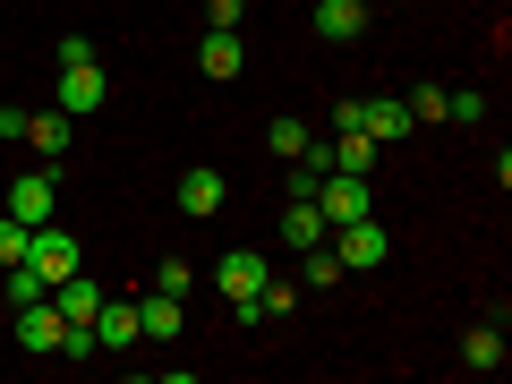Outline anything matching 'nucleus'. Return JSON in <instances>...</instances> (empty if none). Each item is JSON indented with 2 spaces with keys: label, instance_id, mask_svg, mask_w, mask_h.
<instances>
[{
  "label": "nucleus",
  "instance_id": "19",
  "mask_svg": "<svg viewBox=\"0 0 512 384\" xmlns=\"http://www.w3.org/2000/svg\"><path fill=\"white\" fill-rule=\"evenodd\" d=\"M299 308V291H291V282H274V274H265V291H256V316H291Z\"/></svg>",
  "mask_w": 512,
  "mask_h": 384
},
{
  "label": "nucleus",
  "instance_id": "18",
  "mask_svg": "<svg viewBox=\"0 0 512 384\" xmlns=\"http://www.w3.org/2000/svg\"><path fill=\"white\" fill-rule=\"evenodd\" d=\"M26 299H52V282L35 265H9V308H26Z\"/></svg>",
  "mask_w": 512,
  "mask_h": 384
},
{
  "label": "nucleus",
  "instance_id": "23",
  "mask_svg": "<svg viewBox=\"0 0 512 384\" xmlns=\"http://www.w3.org/2000/svg\"><path fill=\"white\" fill-rule=\"evenodd\" d=\"M410 120L436 128V120H444V86H419V94H410Z\"/></svg>",
  "mask_w": 512,
  "mask_h": 384
},
{
  "label": "nucleus",
  "instance_id": "20",
  "mask_svg": "<svg viewBox=\"0 0 512 384\" xmlns=\"http://www.w3.org/2000/svg\"><path fill=\"white\" fill-rule=\"evenodd\" d=\"M444 120H487V94H478V86H461V94H444Z\"/></svg>",
  "mask_w": 512,
  "mask_h": 384
},
{
  "label": "nucleus",
  "instance_id": "12",
  "mask_svg": "<svg viewBox=\"0 0 512 384\" xmlns=\"http://www.w3.org/2000/svg\"><path fill=\"white\" fill-rule=\"evenodd\" d=\"M282 239H291L299 256L325 248V214H316V197H291V205H282Z\"/></svg>",
  "mask_w": 512,
  "mask_h": 384
},
{
  "label": "nucleus",
  "instance_id": "26",
  "mask_svg": "<svg viewBox=\"0 0 512 384\" xmlns=\"http://www.w3.org/2000/svg\"><path fill=\"white\" fill-rule=\"evenodd\" d=\"M205 18H214V26H239V18H248V0H214Z\"/></svg>",
  "mask_w": 512,
  "mask_h": 384
},
{
  "label": "nucleus",
  "instance_id": "15",
  "mask_svg": "<svg viewBox=\"0 0 512 384\" xmlns=\"http://www.w3.org/2000/svg\"><path fill=\"white\" fill-rule=\"evenodd\" d=\"M359 0H316V35H325V43H350V35H359Z\"/></svg>",
  "mask_w": 512,
  "mask_h": 384
},
{
  "label": "nucleus",
  "instance_id": "10",
  "mask_svg": "<svg viewBox=\"0 0 512 384\" xmlns=\"http://www.w3.org/2000/svg\"><path fill=\"white\" fill-rule=\"evenodd\" d=\"M222 197H231V188H222V171H180V214H197V222H214L222 214Z\"/></svg>",
  "mask_w": 512,
  "mask_h": 384
},
{
  "label": "nucleus",
  "instance_id": "21",
  "mask_svg": "<svg viewBox=\"0 0 512 384\" xmlns=\"http://www.w3.org/2000/svg\"><path fill=\"white\" fill-rule=\"evenodd\" d=\"M325 282H342V256H333V248H308V291H325Z\"/></svg>",
  "mask_w": 512,
  "mask_h": 384
},
{
  "label": "nucleus",
  "instance_id": "2",
  "mask_svg": "<svg viewBox=\"0 0 512 384\" xmlns=\"http://www.w3.org/2000/svg\"><path fill=\"white\" fill-rule=\"evenodd\" d=\"M325 239H333V256H342V274H376L384 256H393V239H384V222H376V214L342 222V231H325Z\"/></svg>",
  "mask_w": 512,
  "mask_h": 384
},
{
  "label": "nucleus",
  "instance_id": "25",
  "mask_svg": "<svg viewBox=\"0 0 512 384\" xmlns=\"http://www.w3.org/2000/svg\"><path fill=\"white\" fill-rule=\"evenodd\" d=\"M0 137H9V146L26 137V103H0Z\"/></svg>",
  "mask_w": 512,
  "mask_h": 384
},
{
  "label": "nucleus",
  "instance_id": "17",
  "mask_svg": "<svg viewBox=\"0 0 512 384\" xmlns=\"http://www.w3.org/2000/svg\"><path fill=\"white\" fill-rule=\"evenodd\" d=\"M265 146H274L282 163H299V154H308L316 137H308V128H299V120H274V128H265Z\"/></svg>",
  "mask_w": 512,
  "mask_h": 384
},
{
  "label": "nucleus",
  "instance_id": "11",
  "mask_svg": "<svg viewBox=\"0 0 512 384\" xmlns=\"http://www.w3.org/2000/svg\"><path fill=\"white\" fill-rule=\"evenodd\" d=\"M86 333H94V350H128V342H137V308H128V299H103Z\"/></svg>",
  "mask_w": 512,
  "mask_h": 384
},
{
  "label": "nucleus",
  "instance_id": "6",
  "mask_svg": "<svg viewBox=\"0 0 512 384\" xmlns=\"http://www.w3.org/2000/svg\"><path fill=\"white\" fill-rule=\"evenodd\" d=\"M214 291H222V299H256V291H265V256H256V248H222Z\"/></svg>",
  "mask_w": 512,
  "mask_h": 384
},
{
  "label": "nucleus",
  "instance_id": "9",
  "mask_svg": "<svg viewBox=\"0 0 512 384\" xmlns=\"http://www.w3.org/2000/svg\"><path fill=\"white\" fill-rule=\"evenodd\" d=\"M197 69H205V77H214V86H231V77H239V69H248V52H239V35H231V26H214V35H205V43H197Z\"/></svg>",
  "mask_w": 512,
  "mask_h": 384
},
{
  "label": "nucleus",
  "instance_id": "24",
  "mask_svg": "<svg viewBox=\"0 0 512 384\" xmlns=\"http://www.w3.org/2000/svg\"><path fill=\"white\" fill-rule=\"evenodd\" d=\"M188 282H197V274H188L180 256H163V274H154V291H171V299H180V291H188Z\"/></svg>",
  "mask_w": 512,
  "mask_h": 384
},
{
  "label": "nucleus",
  "instance_id": "22",
  "mask_svg": "<svg viewBox=\"0 0 512 384\" xmlns=\"http://www.w3.org/2000/svg\"><path fill=\"white\" fill-rule=\"evenodd\" d=\"M26 231H35V222H18V214L0 222V265H18V256H26Z\"/></svg>",
  "mask_w": 512,
  "mask_h": 384
},
{
  "label": "nucleus",
  "instance_id": "3",
  "mask_svg": "<svg viewBox=\"0 0 512 384\" xmlns=\"http://www.w3.org/2000/svg\"><path fill=\"white\" fill-rule=\"evenodd\" d=\"M103 60H77V69H60V86H52V111H69V120H94L103 111Z\"/></svg>",
  "mask_w": 512,
  "mask_h": 384
},
{
  "label": "nucleus",
  "instance_id": "5",
  "mask_svg": "<svg viewBox=\"0 0 512 384\" xmlns=\"http://www.w3.org/2000/svg\"><path fill=\"white\" fill-rule=\"evenodd\" d=\"M316 214H325V231L359 222V214H367V180H350V171H325V180H316Z\"/></svg>",
  "mask_w": 512,
  "mask_h": 384
},
{
  "label": "nucleus",
  "instance_id": "4",
  "mask_svg": "<svg viewBox=\"0 0 512 384\" xmlns=\"http://www.w3.org/2000/svg\"><path fill=\"white\" fill-rule=\"evenodd\" d=\"M18 342L35 350V359H60V342H69V316H60L52 299H26V308H18Z\"/></svg>",
  "mask_w": 512,
  "mask_h": 384
},
{
  "label": "nucleus",
  "instance_id": "13",
  "mask_svg": "<svg viewBox=\"0 0 512 384\" xmlns=\"http://www.w3.org/2000/svg\"><path fill=\"white\" fill-rule=\"evenodd\" d=\"M52 308L69 316V325H94V308H103V291H94V282H86V265H77L69 282H52Z\"/></svg>",
  "mask_w": 512,
  "mask_h": 384
},
{
  "label": "nucleus",
  "instance_id": "8",
  "mask_svg": "<svg viewBox=\"0 0 512 384\" xmlns=\"http://www.w3.org/2000/svg\"><path fill=\"white\" fill-rule=\"evenodd\" d=\"M18 146H35V154H52V163H60V154L77 146V120H69V111H26V137H18Z\"/></svg>",
  "mask_w": 512,
  "mask_h": 384
},
{
  "label": "nucleus",
  "instance_id": "7",
  "mask_svg": "<svg viewBox=\"0 0 512 384\" xmlns=\"http://www.w3.org/2000/svg\"><path fill=\"white\" fill-rule=\"evenodd\" d=\"M52 205H60L52 171H18V180H9V214H18V222H52Z\"/></svg>",
  "mask_w": 512,
  "mask_h": 384
},
{
  "label": "nucleus",
  "instance_id": "14",
  "mask_svg": "<svg viewBox=\"0 0 512 384\" xmlns=\"http://www.w3.org/2000/svg\"><path fill=\"white\" fill-rule=\"evenodd\" d=\"M171 333H180V299H171V291L137 299V342H171Z\"/></svg>",
  "mask_w": 512,
  "mask_h": 384
},
{
  "label": "nucleus",
  "instance_id": "16",
  "mask_svg": "<svg viewBox=\"0 0 512 384\" xmlns=\"http://www.w3.org/2000/svg\"><path fill=\"white\" fill-rule=\"evenodd\" d=\"M461 367H478V376H495V367H504V333H495V325H478L470 342H461Z\"/></svg>",
  "mask_w": 512,
  "mask_h": 384
},
{
  "label": "nucleus",
  "instance_id": "1",
  "mask_svg": "<svg viewBox=\"0 0 512 384\" xmlns=\"http://www.w3.org/2000/svg\"><path fill=\"white\" fill-rule=\"evenodd\" d=\"M333 128H367V137H376V146H393V137H410V103H393V94H359V103H342L333 111Z\"/></svg>",
  "mask_w": 512,
  "mask_h": 384
}]
</instances>
